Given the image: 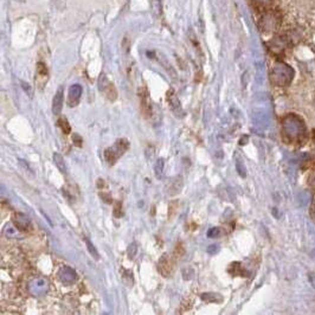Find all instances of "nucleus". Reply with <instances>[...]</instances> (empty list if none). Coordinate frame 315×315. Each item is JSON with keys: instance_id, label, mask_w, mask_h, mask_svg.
I'll use <instances>...</instances> for the list:
<instances>
[{"instance_id": "f257e3e1", "label": "nucleus", "mask_w": 315, "mask_h": 315, "mask_svg": "<svg viewBox=\"0 0 315 315\" xmlns=\"http://www.w3.org/2000/svg\"><path fill=\"white\" fill-rule=\"evenodd\" d=\"M282 135L284 139L293 145H300L306 140V123L302 117L295 114H289L282 120Z\"/></svg>"}, {"instance_id": "f03ea898", "label": "nucleus", "mask_w": 315, "mask_h": 315, "mask_svg": "<svg viewBox=\"0 0 315 315\" xmlns=\"http://www.w3.org/2000/svg\"><path fill=\"white\" fill-rule=\"evenodd\" d=\"M294 70L283 62H277L270 71V80L277 87L289 86L294 78Z\"/></svg>"}, {"instance_id": "7ed1b4c3", "label": "nucleus", "mask_w": 315, "mask_h": 315, "mask_svg": "<svg viewBox=\"0 0 315 315\" xmlns=\"http://www.w3.org/2000/svg\"><path fill=\"white\" fill-rule=\"evenodd\" d=\"M129 143L125 139H120L115 142V145L113 147H108L105 150V159L109 165H115V163L119 160L120 156H122L126 153V150L128 149Z\"/></svg>"}, {"instance_id": "20e7f679", "label": "nucleus", "mask_w": 315, "mask_h": 315, "mask_svg": "<svg viewBox=\"0 0 315 315\" xmlns=\"http://www.w3.org/2000/svg\"><path fill=\"white\" fill-rule=\"evenodd\" d=\"M281 24V16L275 11L266 12L260 19V28L264 32L276 31Z\"/></svg>"}, {"instance_id": "39448f33", "label": "nucleus", "mask_w": 315, "mask_h": 315, "mask_svg": "<svg viewBox=\"0 0 315 315\" xmlns=\"http://www.w3.org/2000/svg\"><path fill=\"white\" fill-rule=\"evenodd\" d=\"M99 89L107 100H109V101L112 102L116 101L117 90L115 88V86L109 81L108 77H107L105 73H101L99 77Z\"/></svg>"}, {"instance_id": "423d86ee", "label": "nucleus", "mask_w": 315, "mask_h": 315, "mask_svg": "<svg viewBox=\"0 0 315 315\" xmlns=\"http://www.w3.org/2000/svg\"><path fill=\"white\" fill-rule=\"evenodd\" d=\"M176 259H174L173 255L169 254H164L162 257H160L159 263H158V270L159 273L163 275L164 277H170L172 276L173 271H174V266H176Z\"/></svg>"}, {"instance_id": "0eeeda50", "label": "nucleus", "mask_w": 315, "mask_h": 315, "mask_svg": "<svg viewBox=\"0 0 315 315\" xmlns=\"http://www.w3.org/2000/svg\"><path fill=\"white\" fill-rule=\"evenodd\" d=\"M166 97H167V102H169L170 108L173 112L174 115L178 117H183L184 115H185V113H184V109L182 107V103H180L178 96H177V94L173 89H170L169 92H167Z\"/></svg>"}, {"instance_id": "6e6552de", "label": "nucleus", "mask_w": 315, "mask_h": 315, "mask_svg": "<svg viewBox=\"0 0 315 315\" xmlns=\"http://www.w3.org/2000/svg\"><path fill=\"white\" fill-rule=\"evenodd\" d=\"M13 225L16 226V229H18V231H22V232H28L32 229L31 225V220L26 214L22 212H16L13 214L12 218Z\"/></svg>"}, {"instance_id": "1a4fd4ad", "label": "nucleus", "mask_w": 315, "mask_h": 315, "mask_svg": "<svg viewBox=\"0 0 315 315\" xmlns=\"http://www.w3.org/2000/svg\"><path fill=\"white\" fill-rule=\"evenodd\" d=\"M139 97H140V109H141L142 115L146 119H149L152 116V105H150V99L148 95V92L145 88L139 90Z\"/></svg>"}, {"instance_id": "9d476101", "label": "nucleus", "mask_w": 315, "mask_h": 315, "mask_svg": "<svg viewBox=\"0 0 315 315\" xmlns=\"http://www.w3.org/2000/svg\"><path fill=\"white\" fill-rule=\"evenodd\" d=\"M48 290V282L44 279H35L29 283V291L33 296H41Z\"/></svg>"}, {"instance_id": "9b49d317", "label": "nucleus", "mask_w": 315, "mask_h": 315, "mask_svg": "<svg viewBox=\"0 0 315 315\" xmlns=\"http://www.w3.org/2000/svg\"><path fill=\"white\" fill-rule=\"evenodd\" d=\"M48 76L49 71L46 65L43 62L37 63V72H36V85L39 89L44 88L45 83L48 82Z\"/></svg>"}, {"instance_id": "f8f14e48", "label": "nucleus", "mask_w": 315, "mask_h": 315, "mask_svg": "<svg viewBox=\"0 0 315 315\" xmlns=\"http://www.w3.org/2000/svg\"><path fill=\"white\" fill-rule=\"evenodd\" d=\"M184 187V180H183V177L182 176H177L174 177V178H172L169 182V185H167V194L169 196H177V194H179L180 192H182Z\"/></svg>"}, {"instance_id": "ddd939ff", "label": "nucleus", "mask_w": 315, "mask_h": 315, "mask_svg": "<svg viewBox=\"0 0 315 315\" xmlns=\"http://www.w3.org/2000/svg\"><path fill=\"white\" fill-rule=\"evenodd\" d=\"M58 279L64 284H72L76 282L77 274L75 273V270L71 269V268L63 267L62 269L58 271Z\"/></svg>"}, {"instance_id": "4468645a", "label": "nucleus", "mask_w": 315, "mask_h": 315, "mask_svg": "<svg viewBox=\"0 0 315 315\" xmlns=\"http://www.w3.org/2000/svg\"><path fill=\"white\" fill-rule=\"evenodd\" d=\"M82 87L80 85H72L69 88V94H68V106L69 107H75L78 105L80 99L82 96Z\"/></svg>"}, {"instance_id": "2eb2a0df", "label": "nucleus", "mask_w": 315, "mask_h": 315, "mask_svg": "<svg viewBox=\"0 0 315 315\" xmlns=\"http://www.w3.org/2000/svg\"><path fill=\"white\" fill-rule=\"evenodd\" d=\"M63 103H64V92H63V87H59L52 100V113L55 115H59L61 114L63 109Z\"/></svg>"}, {"instance_id": "dca6fc26", "label": "nucleus", "mask_w": 315, "mask_h": 315, "mask_svg": "<svg viewBox=\"0 0 315 315\" xmlns=\"http://www.w3.org/2000/svg\"><path fill=\"white\" fill-rule=\"evenodd\" d=\"M200 299L205 302H212V303H220L223 301V296L217 293H204L200 295Z\"/></svg>"}, {"instance_id": "f3484780", "label": "nucleus", "mask_w": 315, "mask_h": 315, "mask_svg": "<svg viewBox=\"0 0 315 315\" xmlns=\"http://www.w3.org/2000/svg\"><path fill=\"white\" fill-rule=\"evenodd\" d=\"M53 163L56 164L57 169L61 171L62 173H66V164L64 158H63L59 153H53Z\"/></svg>"}, {"instance_id": "a211bd4d", "label": "nucleus", "mask_w": 315, "mask_h": 315, "mask_svg": "<svg viewBox=\"0 0 315 315\" xmlns=\"http://www.w3.org/2000/svg\"><path fill=\"white\" fill-rule=\"evenodd\" d=\"M57 126L62 129V132L64 134H69L70 132H71V127H70V123L65 117H63V116L58 117V120H57Z\"/></svg>"}, {"instance_id": "6ab92c4d", "label": "nucleus", "mask_w": 315, "mask_h": 315, "mask_svg": "<svg viewBox=\"0 0 315 315\" xmlns=\"http://www.w3.org/2000/svg\"><path fill=\"white\" fill-rule=\"evenodd\" d=\"M186 250H185V247H184V244L182 242H179L178 244H177L176 248H174V253H173V256L176 260H182L184 257V255H185Z\"/></svg>"}, {"instance_id": "aec40b11", "label": "nucleus", "mask_w": 315, "mask_h": 315, "mask_svg": "<svg viewBox=\"0 0 315 315\" xmlns=\"http://www.w3.org/2000/svg\"><path fill=\"white\" fill-rule=\"evenodd\" d=\"M164 167H165V162H164L163 158H160V159L156 160L155 166H154V171H155V176L158 179H160L163 177Z\"/></svg>"}, {"instance_id": "412c9836", "label": "nucleus", "mask_w": 315, "mask_h": 315, "mask_svg": "<svg viewBox=\"0 0 315 315\" xmlns=\"http://www.w3.org/2000/svg\"><path fill=\"white\" fill-rule=\"evenodd\" d=\"M122 281H123V282H125L126 286L132 287L133 283H134L132 271H129V270H127V269H123L122 270Z\"/></svg>"}, {"instance_id": "4be33fe9", "label": "nucleus", "mask_w": 315, "mask_h": 315, "mask_svg": "<svg viewBox=\"0 0 315 315\" xmlns=\"http://www.w3.org/2000/svg\"><path fill=\"white\" fill-rule=\"evenodd\" d=\"M178 210H179L178 200H173V202H171L169 205V218L173 219L174 216H176L177 212H178Z\"/></svg>"}, {"instance_id": "5701e85b", "label": "nucleus", "mask_w": 315, "mask_h": 315, "mask_svg": "<svg viewBox=\"0 0 315 315\" xmlns=\"http://www.w3.org/2000/svg\"><path fill=\"white\" fill-rule=\"evenodd\" d=\"M85 243H86V246H87V249L89 250L90 255H92L94 259H95V260H100V255H99V253H97L96 248L93 246V243L90 242V241H89L88 239H87V237H85Z\"/></svg>"}, {"instance_id": "b1692460", "label": "nucleus", "mask_w": 315, "mask_h": 315, "mask_svg": "<svg viewBox=\"0 0 315 315\" xmlns=\"http://www.w3.org/2000/svg\"><path fill=\"white\" fill-rule=\"evenodd\" d=\"M113 214L115 218H121L123 216V211H122V203L121 202H116L115 205H114V211Z\"/></svg>"}, {"instance_id": "393cba45", "label": "nucleus", "mask_w": 315, "mask_h": 315, "mask_svg": "<svg viewBox=\"0 0 315 315\" xmlns=\"http://www.w3.org/2000/svg\"><path fill=\"white\" fill-rule=\"evenodd\" d=\"M72 142H73V145L81 148V147L83 146L82 136L80 135V134H73V135H72Z\"/></svg>"}, {"instance_id": "a878e982", "label": "nucleus", "mask_w": 315, "mask_h": 315, "mask_svg": "<svg viewBox=\"0 0 315 315\" xmlns=\"http://www.w3.org/2000/svg\"><path fill=\"white\" fill-rule=\"evenodd\" d=\"M219 234H220L219 227H212V229H210L209 231H207V237H210V239H216V237H218Z\"/></svg>"}, {"instance_id": "bb28decb", "label": "nucleus", "mask_w": 315, "mask_h": 315, "mask_svg": "<svg viewBox=\"0 0 315 315\" xmlns=\"http://www.w3.org/2000/svg\"><path fill=\"white\" fill-rule=\"evenodd\" d=\"M193 269L192 268H184L183 269V276L185 280H191L193 277Z\"/></svg>"}, {"instance_id": "cd10ccee", "label": "nucleus", "mask_w": 315, "mask_h": 315, "mask_svg": "<svg viewBox=\"0 0 315 315\" xmlns=\"http://www.w3.org/2000/svg\"><path fill=\"white\" fill-rule=\"evenodd\" d=\"M100 198L103 200V203L106 204H113V198L109 193L107 192H101L100 193Z\"/></svg>"}, {"instance_id": "c85d7f7f", "label": "nucleus", "mask_w": 315, "mask_h": 315, "mask_svg": "<svg viewBox=\"0 0 315 315\" xmlns=\"http://www.w3.org/2000/svg\"><path fill=\"white\" fill-rule=\"evenodd\" d=\"M136 251H137V248H136V244L133 243L130 244V246L128 247V257L130 260H133L134 257H135L136 255Z\"/></svg>"}, {"instance_id": "c756f323", "label": "nucleus", "mask_w": 315, "mask_h": 315, "mask_svg": "<svg viewBox=\"0 0 315 315\" xmlns=\"http://www.w3.org/2000/svg\"><path fill=\"white\" fill-rule=\"evenodd\" d=\"M22 87L24 88V92L28 93L30 97H32V90H31V87H30V85H26L25 82H22Z\"/></svg>"}, {"instance_id": "7c9ffc66", "label": "nucleus", "mask_w": 315, "mask_h": 315, "mask_svg": "<svg viewBox=\"0 0 315 315\" xmlns=\"http://www.w3.org/2000/svg\"><path fill=\"white\" fill-rule=\"evenodd\" d=\"M308 183H309V185L313 187V189H315V170L310 173L309 179H308Z\"/></svg>"}, {"instance_id": "2f4dec72", "label": "nucleus", "mask_w": 315, "mask_h": 315, "mask_svg": "<svg viewBox=\"0 0 315 315\" xmlns=\"http://www.w3.org/2000/svg\"><path fill=\"white\" fill-rule=\"evenodd\" d=\"M255 3H257V4L260 5H270L271 3L274 2V0H254Z\"/></svg>"}, {"instance_id": "473e14b6", "label": "nucleus", "mask_w": 315, "mask_h": 315, "mask_svg": "<svg viewBox=\"0 0 315 315\" xmlns=\"http://www.w3.org/2000/svg\"><path fill=\"white\" fill-rule=\"evenodd\" d=\"M218 251V247L217 246H210L207 248V253L209 254H216Z\"/></svg>"}, {"instance_id": "72a5a7b5", "label": "nucleus", "mask_w": 315, "mask_h": 315, "mask_svg": "<svg viewBox=\"0 0 315 315\" xmlns=\"http://www.w3.org/2000/svg\"><path fill=\"white\" fill-rule=\"evenodd\" d=\"M106 186V183L103 179H99L97 180V187H100V189H102V187Z\"/></svg>"}, {"instance_id": "f704fd0d", "label": "nucleus", "mask_w": 315, "mask_h": 315, "mask_svg": "<svg viewBox=\"0 0 315 315\" xmlns=\"http://www.w3.org/2000/svg\"><path fill=\"white\" fill-rule=\"evenodd\" d=\"M309 281H310L311 286L315 288V274H310L309 275Z\"/></svg>"}, {"instance_id": "c9c22d12", "label": "nucleus", "mask_w": 315, "mask_h": 315, "mask_svg": "<svg viewBox=\"0 0 315 315\" xmlns=\"http://www.w3.org/2000/svg\"><path fill=\"white\" fill-rule=\"evenodd\" d=\"M313 153H314V155H315V136L313 137Z\"/></svg>"}, {"instance_id": "e433bc0d", "label": "nucleus", "mask_w": 315, "mask_h": 315, "mask_svg": "<svg viewBox=\"0 0 315 315\" xmlns=\"http://www.w3.org/2000/svg\"><path fill=\"white\" fill-rule=\"evenodd\" d=\"M313 212H314V216H315V200H314V204H313Z\"/></svg>"}]
</instances>
